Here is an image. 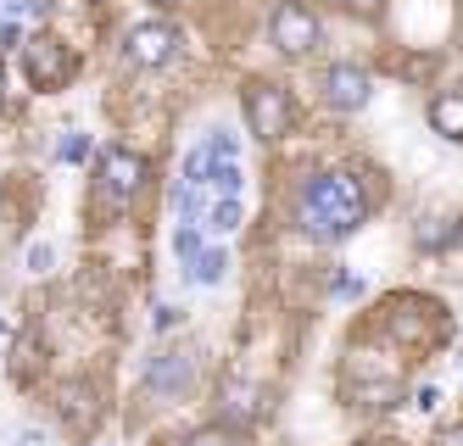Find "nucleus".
I'll return each instance as SVG.
<instances>
[{
  "label": "nucleus",
  "instance_id": "1",
  "mask_svg": "<svg viewBox=\"0 0 463 446\" xmlns=\"http://www.w3.org/2000/svg\"><path fill=\"white\" fill-rule=\"evenodd\" d=\"M369 218V195H363L357 174H341V167H324V174H307L296 185V201H290V223L302 229L318 246H341L352 240Z\"/></svg>",
  "mask_w": 463,
  "mask_h": 446
},
{
  "label": "nucleus",
  "instance_id": "2",
  "mask_svg": "<svg viewBox=\"0 0 463 446\" xmlns=\"http://www.w3.org/2000/svg\"><path fill=\"white\" fill-rule=\"evenodd\" d=\"M151 179V162L140 151H128V146H101L95 151V190H101L112 207H128Z\"/></svg>",
  "mask_w": 463,
  "mask_h": 446
},
{
  "label": "nucleus",
  "instance_id": "3",
  "mask_svg": "<svg viewBox=\"0 0 463 446\" xmlns=\"http://www.w3.org/2000/svg\"><path fill=\"white\" fill-rule=\"evenodd\" d=\"M241 107H246V128L257 134L262 146H274V140H285V134H290L296 107H290V90H285V84H274V79H251L246 95H241Z\"/></svg>",
  "mask_w": 463,
  "mask_h": 446
},
{
  "label": "nucleus",
  "instance_id": "4",
  "mask_svg": "<svg viewBox=\"0 0 463 446\" xmlns=\"http://www.w3.org/2000/svg\"><path fill=\"white\" fill-rule=\"evenodd\" d=\"M23 67H28V84L34 90H61L79 73V56L56 40V33H28L23 40Z\"/></svg>",
  "mask_w": 463,
  "mask_h": 446
},
{
  "label": "nucleus",
  "instance_id": "5",
  "mask_svg": "<svg viewBox=\"0 0 463 446\" xmlns=\"http://www.w3.org/2000/svg\"><path fill=\"white\" fill-rule=\"evenodd\" d=\"M269 33H274L279 56H313L324 45V23H318L313 6H302V0H279L274 17H269Z\"/></svg>",
  "mask_w": 463,
  "mask_h": 446
},
{
  "label": "nucleus",
  "instance_id": "6",
  "mask_svg": "<svg viewBox=\"0 0 463 446\" xmlns=\"http://www.w3.org/2000/svg\"><path fill=\"white\" fill-rule=\"evenodd\" d=\"M179 51H184V33L174 23H162V17L135 23V28L123 33V62L128 67H168Z\"/></svg>",
  "mask_w": 463,
  "mask_h": 446
},
{
  "label": "nucleus",
  "instance_id": "7",
  "mask_svg": "<svg viewBox=\"0 0 463 446\" xmlns=\"http://www.w3.org/2000/svg\"><path fill=\"white\" fill-rule=\"evenodd\" d=\"M369 95H374L369 67H357V62L324 67V100H329L335 112H363V107H369Z\"/></svg>",
  "mask_w": 463,
  "mask_h": 446
},
{
  "label": "nucleus",
  "instance_id": "8",
  "mask_svg": "<svg viewBox=\"0 0 463 446\" xmlns=\"http://www.w3.org/2000/svg\"><path fill=\"white\" fill-rule=\"evenodd\" d=\"M195 380V357L190 352H156L146 357V391L151 396H184Z\"/></svg>",
  "mask_w": 463,
  "mask_h": 446
},
{
  "label": "nucleus",
  "instance_id": "9",
  "mask_svg": "<svg viewBox=\"0 0 463 446\" xmlns=\"http://www.w3.org/2000/svg\"><path fill=\"white\" fill-rule=\"evenodd\" d=\"M218 407H223V424L229 430H246V424L262 419V391H251V385H223L218 391Z\"/></svg>",
  "mask_w": 463,
  "mask_h": 446
},
{
  "label": "nucleus",
  "instance_id": "10",
  "mask_svg": "<svg viewBox=\"0 0 463 446\" xmlns=\"http://www.w3.org/2000/svg\"><path fill=\"white\" fill-rule=\"evenodd\" d=\"M430 128L441 134V140H463V95H436L430 100Z\"/></svg>",
  "mask_w": 463,
  "mask_h": 446
},
{
  "label": "nucleus",
  "instance_id": "11",
  "mask_svg": "<svg viewBox=\"0 0 463 446\" xmlns=\"http://www.w3.org/2000/svg\"><path fill=\"white\" fill-rule=\"evenodd\" d=\"M195 229H207V234H229V229H241V195H213Z\"/></svg>",
  "mask_w": 463,
  "mask_h": 446
},
{
  "label": "nucleus",
  "instance_id": "12",
  "mask_svg": "<svg viewBox=\"0 0 463 446\" xmlns=\"http://www.w3.org/2000/svg\"><path fill=\"white\" fill-rule=\"evenodd\" d=\"M223 273H229V251L223 246H202L190 257V280L195 285H223Z\"/></svg>",
  "mask_w": 463,
  "mask_h": 446
},
{
  "label": "nucleus",
  "instance_id": "13",
  "mask_svg": "<svg viewBox=\"0 0 463 446\" xmlns=\"http://www.w3.org/2000/svg\"><path fill=\"white\" fill-rule=\"evenodd\" d=\"M179 446H246V435L229 430V424H207V430H190Z\"/></svg>",
  "mask_w": 463,
  "mask_h": 446
},
{
  "label": "nucleus",
  "instance_id": "14",
  "mask_svg": "<svg viewBox=\"0 0 463 446\" xmlns=\"http://www.w3.org/2000/svg\"><path fill=\"white\" fill-rule=\"evenodd\" d=\"M195 251H202V229H195V223H179V229H174V257L190 268V257H195Z\"/></svg>",
  "mask_w": 463,
  "mask_h": 446
},
{
  "label": "nucleus",
  "instance_id": "15",
  "mask_svg": "<svg viewBox=\"0 0 463 446\" xmlns=\"http://www.w3.org/2000/svg\"><path fill=\"white\" fill-rule=\"evenodd\" d=\"M90 134H61V162H90Z\"/></svg>",
  "mask_w": 463,
  "mask_h": 446
},
{
  "label": "nucleus",
  "instance_id": "16",
  "mask_svg": "<svg viewBox=\"0 0 463 446\" xmlns=\"http://www.w3.org/2000/svg\"><path fill=\"white\" fill-rule=\"evenodd\" d=\"M363 296V280H357V273H341V280H335V301H357Z\"/></svg>",
  "mask_w": 463,
  "mask_h": 446
},
{
  "label": "nucleus",
  "instance_id": "17",
  "mask_svg": "<svg viewBox=\"0 0 463 446\" xmlns=\"http://www.w3.org/2000/svg\"><path fill=\"white\" fill-rule=\"evenodd\" d=\"M23 40V28H17V17H0V51L6 45H17Z\"/></svg>",
  "mask_w": 463,
  "mask_h": 446
},
{
  "label": "nucleus",
  "instance_id": "18",
  "mask_svg": "<svg viewBox=\"0 0 463 446\" xmlns=\"http://www.w3.org/2000/svg\"><path fill=\"white\" fill-rule=\"evenodd\" d=\"M28 268L45 273V268H51V246H28Z\"/></svg>",
  "mask_w": 463,
  "mask_h": 446
},
{
  "label": "nucleus",
  "instance_id": "19",
  "mask_svg": "<svg viewBox=\"0 0 463 446\" xmlns=\"http://www.w3.org/2000/svg\"><path fill=\"white\" fill-rule=\"evenodd\" d=\"M436 446H463V424H447V430L436 435Z\"/></svg>",
  "mask_w": 463,
  "mask_h": 446
},
{
  "label": "nucleus",
  "instance_id": "20",
  "mask_svg": "<svg viewBox=\"0 0 463 446\" xmlns=\"http://www.w3.org/2000/svg\"><path fill=\"white\" fill-rule=\"evenodd\" d=\"M174 324H179V313H174V307H156V329H162V335H168Z\"/></svg>",
  "mask_w": 463,
  "mask_h": 446
},
{
  "label": "nucleus",
  "instance_id": "21",
  "mask_svg": "<svg viewBox=\"0 0 463 446\" xmlns=\"http://www.w3.org/2000/svg\"><path fill=\"white\" fill-rule=\"evenodd\" d=\"M346 6H352V12H380L385 0H346Z\"/></svg>",
  "mask_w": 463,
  "mask_h": 446
},
{
  "label": "nucleus",
  "instance_id": "22",
  "mask_svg": "<svg viewBox=\"0 0 463 446\" xmlns=\"http://www.w3.org/2000/svg\"><path fill=\"white\" fill-rule=\"evenodd\" d=\"M0 107H6V62H0Z\"/></svg>",
  "mask_w": 463,
  "mask_h": 446
},
{
  "label": "nucleus",
  "instance_id": "23",
  "mask_svg": "<svg viewBox=\"0 0 463 446\" xmlns=\"http://www.w3.org/2000/svg\"><path fill=\"white\" fill-rule=\"evenodd\" d=\"M452 246H458V251H463V218H458V229H452Z\"/></svg>",
  "mask_w": 463,
  "mask_h": 446
},
{
  "label": "nucleus",
  "instance_id": "24",
  "mask_svg": "<svg viewBox=\"0 0 463 446\" xmlns=\"http://www.w3.org/2000/svg\"><path fill=\"white\" fill-rule=\"evenodd\" d=\"M329 6H346V0H329Z\"/></svg>",
  "mask_w": 463,
  "mask_h": 446
}]
</instances>
